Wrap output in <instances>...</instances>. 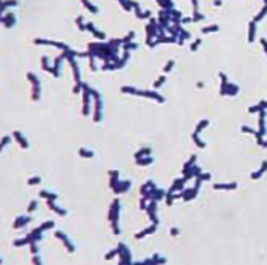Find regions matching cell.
<instances>
[{
	"instance_id": "2",
	"label": "cell",
	"mask_w": 267,
	"mask_h": 265,
	"mask_svg": "<svg viewBox=\"0 0 267 265\" xmlns=\"http://www.w3.org/2000/svg\"><path fill=\"white\" fill-rule=\"evenodd\" d=\"M137 46H138V44H137V43H129V44H126V46H125V48H126L127 51H129V49H132V48H134V49H135V48H137Z\"/></svg>"
},
{
	"instance_id": "1",
	"label": "cell",
	"mask_w": 267,
	"mask_h": 265,
	"mask_svg": "<svg viewBox=\"0 0 267 265\" xmlns=\"http://www.w3.org/2000/svg\"><path fill=\"white\" fill-rule=\"evenodd\" d=\"M3 23H5V26L6 28H9V26H14V23H15V17H14V14H9L8 15H5L3 17Z\"/></svg>"
},
{
	"instance_id": "3",
	"label": "cell",
	"mask_w": 267,
	"mask_h": 265,
	"mask_svg": "<svg viewBox=\"0 0 267 265\" xmlns=\"http://www.w3.org/2000/svg\"><path fill=\"white\" fill-rule=\"evenodd\" d=\"M172 66H174V63H172V61H170V63H168V66H166V70H169L170 68H172Z\"/></svg>"
}]
</instances>
